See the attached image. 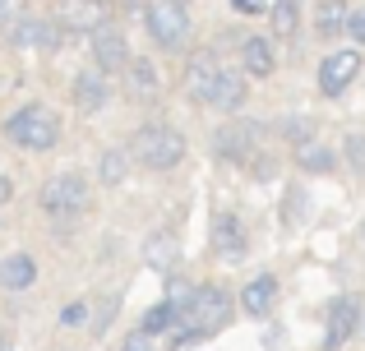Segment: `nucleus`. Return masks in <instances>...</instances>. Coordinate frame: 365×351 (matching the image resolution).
I'll list each match as a JSON object with an SVG mask.
<instances>
[{
	"instance_id": "nucleus-1",
	"label": "nucleus",
	"mask_w": 365,
	"mask_h": 351,
	"mask_svg": "<svg viewBox=\"0 0 365 351\" xmlns=\"http://www.w3.org/2000/svg\"><path fill=\"white\" fill-rule=\"evenodd\" d=\"M227 319H232V296H227L222 287H213V282H208V287H195L176 333H171V351H190V347L208 342V337H217L227 328Z\"/></svg>"
},
{
	"instance_id": "nucleus-2",
	"label": "nucleus",
	"mask_w": 365,
	"mask_h": 351,
	"mask_svg": "<svg viewBox=\"0 0 365 351\" xmlns=\"http://www.w3.org/2000/svg\"><path fill=\"white\" fill-rule=\"evenodd\" d=\"M125 148H130L134 167H143V172H153V176L176 172V167L185 162V153H190L185 135H180L171 120H143V125L130 135V144H125Z\"/></svg>"
},
{
	"instance_id": "nucleus-3",
	"label": "nucleus",
	"mask_w": 365,
	"mask_h": 351,
	"mask_svg": "<svg viewBox=\"0 0 365 351\" xmlns=\"http://www.w3.org/2000/svg\"><path fill=\"white\" fill-rule=\"evenodd\" d=\"M5 139L24 153H51L61 144V116L46 102H24L19 111L5 116Z\"/></svg>"
},
{
	"instance_id": "nucleus-4",
	"label": "nucleus",
	"mask_w": 365,
	"mask_h": 351,
	"mask_svg": "<svg viewBox=\"0 0 365 351\" xmlns=\"http://www.w3.org/2000/svg\"><path fill=\"white\" fill-rule=\"evenodd\" d=\"M37 208H42V217H51V222H74V217L88 208V180L79 172H61V176L42 180Z\"/></svg>"
},
{
	"instance_id": "nucleus-5",
	"label": "nucleus",
	"mask_w": 365,
	"mask_h": 351,
	"mask_svg": "<svg viewBox=\"0 0 365 351\" xmlns=\"http://www.w3.org/2000/svg\"><path fill=\"white\" fill-rule=\"evenodd\" d=\"M5 37H9L14 51H42V56H56L65 42H70L61 14H19Z\"/></svg>"
},
{
	"instance_id": "nucleus-6",
	"label": "nucleus",
	"mask_w": 365,
	"mask_h": 351,
	"mask_svg": "<svg viewBox=\"0 0 365 351\" xmlns=\"http://www.w3.org/2000/svg\"><path fill=\"white\" fill-rule=\"evenodd\" d=\"M143 28H148L153 46L162 51H180L190 42V9L180 0H148L143 5Z\"/></svg>"
},
{
	"instance_id": "nucleus-7",
	"label": "nucleus",
	"mask_w": 365,
	"mask_h": 351,
	"mask_svg": "<svg viewBox=\"0 0 365 351\" xmlns=\"http://www.w3.org/2000/svg\"><path fill=\"white\" fill-rule=\"evenodd\" d=\"M264 153V125L259 120H227L213 135V157L227 167H245Z\"/></svg>"
},
{
	"instance_id": "nucleus-8",
	"label": "nucleus",
	"mask_w": 365,
	"mask_h": 351,
	"mask_svg": "<svg viewBox=\"0 0 365 351\" xmlns=\"http://www.w3.org/2000/svg\"><path fill=\"white\" fill-rule=\"evenodd\" d=\"M361 65H365V56L356 51V46H338V51H329L319 61V93L324 98H342V93L356 83V74H361Z\"/></svg>"
},
{
	"instance_id": "nucleus-9",
	"label": "nucleus",
	"mask_w": 365,
	"mask_h": 351,
	"mask_svg": "<svg viewBox=\"0 0 365 351\" xmlns=\"http://www.w3.org/2000/svg\"><path fill=\"white\" fill-rule=\"evenodd\" d=\"M88 56H93V65H98L102 74H116L130 65V37H125V28L111 19V23H102L98 33H88Z\"/></svg>"
},
{
	"instance_id": "nucleus-10",
	"label": "nucleus",
	"mask_w": 365,
	"mask_h": 351,
	"mask_svg": "<svg viewBox=\"0 0 365 351\" xmlns=\"http://www.w3.org/2000/svg\"><path fill=\"white\" fill-rule=\"evenodd\" d=\"M227 65L217 61V51H195L185 65V98L195 102V107H213V93H217V79H222Z\"/></svg>"
},
{
	"instance_id": "nucleus-11",
	"label": "nucleus",
	"mask_w": 365,
	"mask_h": 351,
	"mask_svg": "<svg viewBox=\"0 0 365 351\" xmlns=\"http://www.w3.org/2000/svg\"><path fill=\"white\" fill-rule=\"evenodd\" d=\"M361 328V300L356 296H333L324 310V351H342Z\"/></svg>"
},
{
	"instance_id": "nucleus-12",
	"label": "nucleus",
	"mask_w": 365,
	"mask_h": 351,
	"mask_svg": "<svg viewBox=\"0 0 365 351\" xmlns=\"http://www.w3.org/2000/svg\"><path fill=\"white\" fill-rule=\"evenodd\" d=\"M208 236H213V254L217 259H245L250 241H245V222L241 213H232V208H217L213 213V226H208Z\"/></svg>"
},
{
	"instance_id": "nucleus-13",
	"label": "nucleus",
	"mask_w": 365,
	"mask_h": 351,
	"mask_svg": "<svg viewBox=\"0 0 365 351\" xmlns=\"http://www.w3.org/2000/svg\"><path fill=\"white\" fill-rule=\"evenodd\" d=\"M111 14H116L111 0H65L61 23H65L70 37H88V33H98L102 23H111Z\"/></svg>"
},
{
	"instance_id": "nucleus-14",
	"label": "nucleus",
	"mask_w": 365,
	"mask_h": 351,
	"mask_svg": "<svg viewBox=\"0 0 365 351\" xmlns=\"http://www.w3.org/2000/svg\"><path fill=\"white\" fill-rule=\"evenodd\" d=\"M273 70H277L273 33H245L241 37V74L245 79H273Z\"/></svg>"
},
{
	"instance_id": "nucleus-15",
	"label": "nucleus",
	"mask_w": 365,
	"mask_h": 351,
	"mask_svg": "<svg viewBox=\"0 0 365 351\" xmlns=\"http://www.w3.org/2000/svg\"><path fill=\"white\" fill-rule=\"evenodd\" d=\"M70 98H74V107H79V111H102L111 98H116L111 74H102L98 65H93V70H79L70 79Z\"/></svg>"
},
{
	"instance_id": "nucleus-16",
	"label": "nucleus",
	"mask_w": 365,
	"mask_h": 351,
	"mask_svg": "<svg viewBox=\"0 0 365 351\" xmlns=\"http://www.w3.org/2000/svg\"><path fill=\"white\" fill-rule=\"evenodd\" d=\"M273 300H277V278L273 273H255V278L241 287V310L250 319H264L268 310H273Z\"/></svg>"
},
{
	"instance_id": "nucleus-17",
	"label": "nucleus",
	"mask_w": 365,
	"mask_h": 351,
	"mask_svg": "<svg viewBox=\"0 0 365 351\" xmlns=\"http://www.w3.org/2000/svg\"><path fill=\"white\" fill-rule=\"evenodd\" d=\"M33 282H37V259H33V254L14 250V254L0 259V287H5V291H28Z\"/></svg>"
},
{
	"instance_id": "nucleus-18",
	"label": "nucleus",
	"mask_w": 365,
	"mask_h": 351,
	"mask_svg": "<svg viewBox=\"0 0 365 351\" xmlns=\"http://www.w3.org/2000/svg\"><path fill=\"white\" fill-rule=\"evenodd\" d=\"M347 19H351L347 0H319V9H314V33H319L324 42H333V37L347 33Z\"/></svg>"
},
{
	"instance_id": "nucleus-19",
	"label": "nucleus",
	"mask_w": 365,
	"mask_h": 351,
	"mask_svg": "<svg viewBox=\"0 0 365 351\" xmlns=\"http://www.w3.org/2000/svg\"><path fill=\"white\" fill-rule=\"evenodd\" d=\"M245 83H250L245 74L227 65V70H222V79H217V93H213V111H241V107H245V98H250V88H245Z\"/></svg>"
},
{
	"instance_id": "nucleus-20",
	"label": "nucleus",
	"mask_w": 365,
	"mask_h": 351,
	"mask_svg": "<svg viewBox=\"0 0 365 351\" xmlns=\"http://www.w3.org/2000/svg\"><path fill=\"white\" fill-rule=\"evenodd\" d=\"M296 167L305 176H329L338 167V153L329 144H319V139H305V144H296Z\"/></svg>"
},
{
	"instance_id": "nucleus-21",
	"label": "nucleus",
	"mask_w": 365,
	"mask_h": 351,
	"mask_svg": "<svg viewBox=\"0 0 365 351\" xmlns=\"http://www.w3.org/2000/svg\"><path fill=\"white\" fill-rule=\"evenodd\" d=\"M268 28H273V42H292L301 33V0H273L268 5Z\"/></svg>"
},
{
	"instance_id": "nucleus-22",
	"label": "nucleus",
	"mask_w": 365,
	"mask_h": 351,
	"mask_svg": "<svg viewBox=\"0 0 365 351\" xmlns=\"http://www.w3.org/2000/svg\"><path fill=\"white\" fill-rule=\"evenodd\" d=\"M125 83H130V93H134V98H153V93L162 88L158 65H153L148 56H130V65H125Z\"/></svg>"
},
{
	"instance_id": "nucleus-23",
	"label": "nucleus",
	"mask_w": 365,
	"mask_h": 351,
	"mask_svg": "<svg viewBox=\"0 0 365 351\" xmlns=\"http://www.w3.org/2000/svg\"><path fill=\"white\" fill-rule=\"evenodd\" d=\"M176 254H180V241L171 231H153L148 245H143V259H148L158 273H167V278H171V268H176Z\"/></svg>"
},
{
	"instance_id": "nucleus-24",
	"label": "nucleus",
	"mask_w": 365,
	"mask_h": 351,
	"mask_svg": "<svg viewBox=\"0 0 365 351\" xmlns=\"http://www.w3.org/2000/svg\"><path fill=\"white\" fill-rule=\"evenodd\" d=\"M130 167H134V157H130V148H107V153L98 157V180L102 185H125V176H130Z\"/></svg>"
},
{
	"instance_id": "nucleus-25",
	"label": "nucleus",
	"mask_w": 365,
	"mask_h": 351,
	"mask_svg": "<svg viewBox=\"0 0 365 351\" xmlns=\"http://www.w3.org/2000/svg\"><path fill=\"white\" fill-rule=\"evenodd\" d=\"M277 135L296 148V144H305V139H314V130H310V120H305V116H287V120H277Z\"/></svg>"
},
{
	"instance_id": "nucleus-26",
	"label": "nucleus",
	"mask_w": 365,
	"mask_h": 351,
	"mask_svg": "<svg viewBox=\"0 0 365 351\" xmlns=\"http://www.w3.org/2000/svg\"><path fill=\"white\" fill-rule=\"evenodd\" d=\"M301 217H305V189H301V185H292V189H287V213H282V222H287V226H296Z\"/></svg>"
},
{
	"instance_id": "nucleus-27",
	"label": "nucleus",
	"mask_w": 365,
	"mask_h": 351,
	"mask_svg": "<svg viewBox=\"0 0 365 351\" xmlns=\"http://www.w3.org/2000/svg\"><path fill=\"white\" fill-rule=\"evenodd\" d=\"M88 324V300H70L61 310V328H83Z\"/></svg>"
},
{
	"instance_id": "nucleus-28",
	"label": "nucleus",
	"mask_w": 365,
	"mask_h": 351,
	"mask_svg": "<svg viewBox=\"0 0 365 351\" xmlns=\"http://www.w3.org/2000/svg\"><path fill=\"white\" fill-rule=\"evenodd\" d=\"M120 351H158V337H153V333H143V328H134V333L120 342Z\"/></svg>"
},
{
	"instance_id": "nucleus-29",
	"label": "nucleus",
	"mask_w": 365,
	"mask_h": 351,
	"mask_svg": "<svg viewBox=\"0 0 365 351\" xmlns=\"http://www.w3.org/2000/svg\"><path fill=\"white\" fill-rule=\"evenodd\" d=\"M347 33H351V42H356V46H365V5H361V9H351Z\"/></svg>"
},
{
	"instance_id": "nucleus-30",
	"label": "nucleus",
	"mask_w": 365,
	"mask_h": 351,
	"mask_svg": "<svg viewBox=\"0 0 365 351\" xmlns=\"http://www.w3.org/2000/svg\"><path fill=\"white\" fill-rule=\"evenodd\" d=\"M232 5H236V14H245V19L268 14V5H264V0H232Z\"/></svg>"
},
{
	"instance_id": "nucleus-31",
	"label": "nucleus",
	"mask_w": 365,
	"mask_h": 351,
	"mask_svg": "<svg viewBox=\"0 0 365 351\" xmlns=\"http://www.w3.org/2000/svg\"><path fill=\"white\" fill-rule=\"evenodd\" d=\"M347 153H351V167L361 172V167H365V139H356V135H351V139H347Z\"/></svg>"
},
{
	"instance_id": "nucleus-32",
	"label": "nucleus",
	"mask_w": 365,
	"mask_h": 351,
	"mask_svg": "<svg viewBox=\"0 0 365 351\" xmlns=\"http://www.w3.org/2000/svg\"><path fill=\"white\" fill-rule=\"evenodd\" d=\"M9 199H14V180L0 176V204H9Z\"/></svg>"
},
{
	"instance_id": "nucleus-33",
	"label": "nucleus",
	"mask_w": 365,
	"mask_h": 351,
	"mask_svg": "<svg viewBox=\"0 0 365 351\" xmlns=\"http://www.w3.org/2000/svg\"><path fill=\"white\" fill-rule=\"evenodd\" d=\"M9 14H14V0H0V23H5Z\"/></svg>"
},
{
	"instance_id": "nucleus-34",
	"label": "nucleus",
	"mask_w": 365,
	"mask_h": 351,
	"mask_svg": "<svg viewBox=\"0 0 365 351\" xmlns=\"http://www.w3.org/2000/svg\"><path fill=\"white\" fill-rule=\"evenodd\" d=\"M0 351H14V342H9V333H0Z\"/></svg>"
},
{
	"instance_id": "nucleus-35",
	"label": "nucleus",
	"mask_w": 365,
	"mask_h": 351,
	"mask_svg": "<svg viewBox=\"0 0 365 351\" xmlns=\"http://www.w3.org/2000/svg\"><path fill=\"white\" fill-rule=\"evenodd\" d=\"M361 245H365V222H361Z\"/></svg>"
},
{
	"instance_id": "nucleus-36",
	"label": "nucleus",
	"mask_w": 365,
	"mask_h": 351,
	"mask_svg": "<svg viewBox=\"0 0 365 351\" xmlns=\"http://www.w3.org/2000/svg\"><path fill=\"white\" fill-rule=\"evenodd\" d=\"M180 5H185V0H180Z\"/></svg>"
}]
</instances>
